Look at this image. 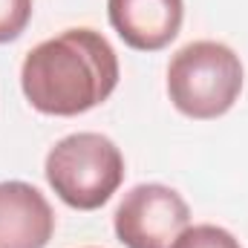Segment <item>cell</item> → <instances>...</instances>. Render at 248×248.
<instances>
[{
  "mask_svg": "<svg viewBox=\"0 0 248 248\" xmlns=\"http://www.w3.org/2000/svg\"><path fill=\"white\" fill-rule=\"evenodd\" d=\"M119 87V55L95 29H66L29 49L20 90L44 116H81L104 104Z\"/></svg>",
  "mask_w": 248,
  "mask_h": 248,
  "instance_id": "cell-1",
  "label": "cell"
},
{
  "mask_svg": "<svg viewBox=\"0 0 248 248\" xmlns=\"http://www.w3.org/2000/svg\"><path fill=\"white\" fill-rule=\"evenodd\" d=\"M243 93L240 55L217 41H193L168 63V95L187 119H219Z\"/></svg>",
  "mask_w": 248,
  "mask_h": 248,
  "instance_id": "cell-2",
  "label": "cell"
},
{
  "mask_svg": "<svg viewBox=\"0 0 248 248\" xmlns=\"http://www.w3.org/2000/svg\"><path fill=\"white\" fill-rule=\"evenodd\" d=\"M49 187L75 211H95L124 182V156L101 133H72L55 141L44 165Z\"/></svg>",
  "mask_w": 248,
  "mask_h": 248,
  "instance_id": "cell-3",
  "label": "cell"
},
{
  "mask_svg": "<svg viewBox=\"0 0 248 248\" xmlns=\"http://www.w3.org/2000/svg\"><path fill=\"white\" fill-rule=\"evenodd\" d=\"M116 237L127 248H170L190 225V208L179 190L144 182L124 193L113 217Z\"/></svg>",
  "mask_w": 248,
  "mask_h": 248,
  "instance_id": "cell-4",
  "label": "cell"
},
{
  "mask_svg": "<svg viewBox=\"0 0 248 248\" xmlns=\"http://www.w3.org/2000/svg\"><path fill=\"white\" fill-rule=\"evenodd\" d=\"M107 15L124 44L139 52L165 49L182 29V0H107Z\"/></svg>",
  "mask_w": 248,
  "mask_h": 248,
  "instance_id": "cell-5",
  "label": "cell"
},
{
  "mask_svg": "<svg viewBox=\"0 0 248 248\" xmlns=\"http://www.w3.org/2000/svg\"><path fill=\"white\" fill-rule=\"evenodd\" d=\"M55 214L46 196L26 182H0V248H46Z\"/></svg>",
  "mask_w": 248,
  "mask_h": 248,
  "instance_id": "cell-6",
  "label": "cell"
},
{
  "mask_svg": "<svg viewBox=\"0 0 248 248\" xmlns=\"http://www.w3.org/2000/svg\"><path fill=\"white\" fill-rule=\"evenodd\" d=\"M170 248H243L240 240L219 225H187Z\"/></svg>",
  "mask_w": 248,
  "mask_h": 248,
  "instance_id": "cell-7",
  "label": "cell"
},
{
  "mask_svg": "<svg viewBox=\"0 0 248 248\" xmlns=\"http://www.w3.org/2000/svg\"><path fill=\"white\" fill-rule=\"evenodd\" d=\"M32 20V0H0V44L23 35Z\"/></svg>",
  "mask_w": 248,
  "mask_h": 248,
  "instance_id": "cell-8",
  "label": "cell"
}]
</instances>
